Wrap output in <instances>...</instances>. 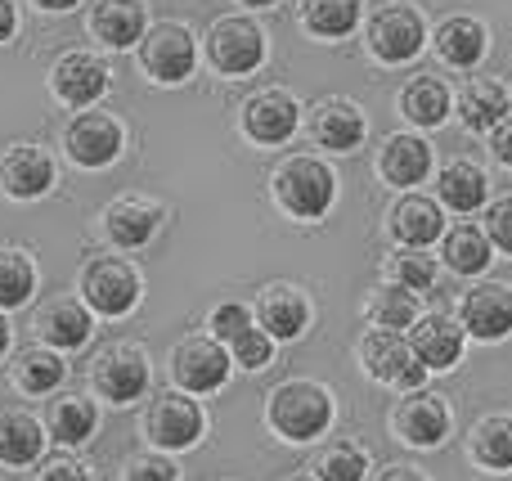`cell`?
<instances>
[{"mask_svg": "<svg viewBox=\"0 0 512 481\" xmlns=\"http://www.w3.org/2000/svg\"><path fill=\"white\" fill-rule=\"evenodd\" d=\"M265 419L279 432L283 441H306L324 437L328 423H333V392L324 383H310V378H292V383L274 387L270 405H265Z\"/></svg>", "mask_w": 512, "mask_h": 481, "instance_id": "1", "label": "cell"}, {"mask_svg": "<svg viewBox=\"0 0 512 481\" xmlns=\"http://www.w3.org/2000/svg\"><path fill=\"white\" fill-rule=\"evenodd\" d=\"M270 185H274V203L288 216H297V221H319L333 207V194H337V180L328 171V162L310 158V153L288 158L274 171Z\"/></svg>", "mask_w": 512, "mask_h": 481, "instance_id": "2", "label": "cell"}, {"mask_svg": "<svg viewBox=\"0 0 512 481\" xmlns=\"http://www.w3.org/2000/svg\"><path fill=\"white\" fill-rule=\"evenodd\" d=\"M140 270L126 257H95L81 266V302L90 306V315L104 320H122L140 306Z\"/></svg>", "mask_w": 512, "mask_h": 481, "instance_id": "3", "label": "cell"}, {"mask_svg": "<svg viewBox=\"0 0 512 481\" xmlns=\"http://www.w3.org/2000/svg\"><path fill=\"white\" fill-rule=\"evenodd\" d=\"M203 428H207V414L189 392H162V396H153V405L144 410V437H149L153 450H162V455L194 450L198 441H203Z\"/></svg>", "mask_w": 512, "mask_h": 481, "instance_id": "4", "label": "cell"}, {"mask_svg": "<svg viewBox=\"0 0 512 481\" xmlns=\"http://www.w3.org/2000/svg\"><path fill=\"white\" fill-rule=\"evenodd\" d=\"M360 365L373 383L400 387V392H418L427 378L423 360L414 356L405 333H387V329H369L360 338Z\"/></svg>", "mask_w": 512, "mask_h": 481, "instance_id": "5", "label": "cell"}, {"mask_svg": "<svg viewBox=\"0 0 512 481\" xmlns=\"http://www.w3.org/2000/svg\"><path fill=\"white\" fill-rule=\"evenodd\" d=\"M230 351L212 338V333H194V338H180L171 347V378H176L180 392L189 396H207V392H221L230 383Z\"/></svg>", "mask_w": 512, "mask_h": 481, "instance_id": "6", "label": "cell"}, {"mask_svg": "<svg viewBox=\"0 0 512 481\" xmlns=\"http://www.w3.org/2000/svg\"><path fill=\"white\" fill-rule=\"evenodd\" d=\"M90 383L104 401L113 405H135L149 392V356H144L135 342H113L95 356L90 365Z\"/></svg>", "mask_w": 512, "mask_h": 481, "instance_id": "7", "label": "cell"}, {"mask_svg": "<svg viewBox=\"0 0 512 481\" xmlns=\"http://www.w3.org/2000/svg\"><path fill=\"white\" fill-rule=\"evenodd\" d=\"M207 54H212L216 72H225V77H248L265 59V36L252 18L225 14V18H216L212 32H207Z\"/></svg>", "mask_w": 512, "mask_h": 481, "instance_id": "8", "label": "cell"}, {"mask_svg": "<svg viewBox=\"0 0 512 481\" xmlns=\"http://www.w3.org/2000/svg\"><path fill=\"white\" fill-rule=\"evenodd\" d=\"M140 63H144V72H149L153 81H167V86L185 81L189 72H194V63H198L194 32H189L185 23L149 27V32H144V41H140Z\"/></svg>", "mask_w": 512, "mask_h": 481, "instance_id": "9", "label": "cell"}, {"mask_svg": "<svg viewBox=\"0 0 512 481\" xmlns=\"http://www.w3.org/2000/svg\"><path fill=\"white\" fill-rule=\"evenodd\" d=\"M63 144H68V158L77 162V167H108V162H117V153H122L126 135H122V122L108 113H77L68 122V135H63Z\"/></svg>", "mask_w": 512, "mask_h": 481, "instance_id": "10", "label": "cell"}, {"mask_svg": "<svg viewBox=\"0 0 512 481\" xmlns=\"http://www.w3.org/2000/svg\"><path fill=\"white\" fill-rule=\"evenodd\" d=\"M391 428H396V437L405 446L432 450L450 437V410H445V401L436 392H409L391 414Z\"/></svg>", "mask_w": 512, "mask_h": 481, "instance_id": "11", "label": "cell"}, {"mask_svg": "<svg viewBox=\"0 0 512 481\" xmlns=\"http://www.w3.org/2000/svg\"><path fill=\"white\" fill-rule=\"evenodd\" d=\"M369 50L382 63H405L423 50V18L409 5H382L369 18Z\"/></svg>", "mask_w": 512, "mask_h": 481, "instance_id": "12", "label": "cell"}, {"mask_svg": "<svg viewBox=\"0 0 512 481\" xmlns=\"http://www.w3.org/2000/svg\"><path fill=\"white\" fill-rule=\"evenodd\" d=\"M50 189H54V158L41 144H14L0 158V194L5 198L32 203V198L50 194Z\"/></svg>", "mask_w": 512, "mask_h": 481, "instance_id": "13", "label": "cell"}, {"mask_svg": "<svg viewBox=\"0 0 512 481\" xmlns=\"http://www.w3.org/2000/svg\"><path fill=\"white\" fill-rule=\"evenodd\" d=\"M36 338L50 351H81L95 333V320H90V306L81 297H54L50 306L36 311Z\"/></svg>", "mask_w": 512, "mask_h": 481, "instance_id": "14", "label": "cell"}, {"mask_svg": "<svg viewBox=\"0 0 512 481\" xmlns=\"http://www.w3.org/2000/svg\"><path fill=\"white\" fill-rule=\"evenodd\" d=\"M463 333L481 342H499L512 333V288L508 284H477L472 293H463L459 306Z\"/></svg>", "mask_w": 512, "mask_h": 481, "instance_id": "15", "label": "cell"}, {"mask_svg": "<svg viewBox=\"0 0 512 481\" xmlns=\"http://www.w3.org/2000/svg\"><path fill=\"white\" fill-rule=\"evenodd\" d=\"M50 81H54V95L68 108H90L108 90V63L90 50H72L54 63Z\"/></svg>", "mask_w": 512, "mask_h": 481, "instance_id": "16", "label": "cell"}, {"mask_svg": "<svg viewBox=\"0 0 512 481\" xmlns=\"http://www.w3.org/2000/svg\"><path fill=\"white\" fill-rule=\"evenodd\" d=\"M158 225H162V207L153 203V198L126 194V198H113V203L104 207V234H108V243L122 252L144 248V243L158 234Z\"/></svg>", "mask_w": 512, "mask_h": 481, "instance_id": "17", "label": "cell"}, {"mask_svg": "<svg viewBox=\"0 0 512 481\" xmlns=\"http://www.w3.org/2000/svg\"><path fill=\"white\" fill-rule=\"evenodd\" d=\"M297 122H301V108L288 90H261V95H252L248 104H243V131H248L256 144L292 140Z\"/></svg>", "mask_w": 512, "mask_h": 481, "instance_id": "18", "label": "cell"}, {"mask_svg": "<svg viewBox=\"0 0 512 481\" xmlns=\"http://www.w3.org/2000/svg\"><path fill=\"white\" fill-rule=\"evenodd\" d=\"M310 324V302L301 288L292 284H270L256 297V329H265L274 342H292L301 338Z\"/></svg>", "mask_w": 512, "mask_h": 481, "instance_id": "19", "label": "cell"}, {"mask_svg": "<svg viewBox=\"0 0 512 481\" xmlns=\"http://www.w3.org/2000/svg\"><path fill=\"white\" fill-rule=\"evenodd\" d=\"M463 338L468 333L450 315H418L414 329H409V347L423 360V369H454L463 356Z\"/></svg>", "mask_w": 512, "mask_h": 481, "instance_id": "20", "label": "cell"}, {"mask_svg": "<svg viewBox=\"0 0 512 481\" xmlns=\"http://www.w3.org/2000/svg\"><path fill=\"white\" fill-rule=\"evenodd\" d=\"M144 32H149V14H144L140 0H99L90 9V36L113 45V50L140 45Z\"/></svg>", "mask_w": 512, "mask_h": 481, "instance_id": "21", "label": "cell"}, {"mask_svg": "<svg viewBox=\"0 0 512 481\" xmlns=\"http://www.w3.org/2000/svg\"><path fill=\"white\" fill-rule=\"evenodd\" d=\"M310 140H315L319 149L351 153L355 144L364 140V113L351 99H324V104L310 113Z\"/></svg>", "mask_w": 512, "mask_h": 481, "instance_id": "22", "label": "cell"}, {"mask_svg": "<svg viewBox=\"0 0 512 481\" xmlns=\"http://www.w3.org/2000/svg\"><path fill=\"white\" fill-rule=\"evenodd\" d=\"M95 428H99V405L81 392L54 396L50 410H45V432L59 446H81V441L95 437Z\"/></svg>", "mask_w": 512, "mask_h": 481, "instance_id": "23", "label": "cell"}, {"mask_svg": "<svg viewBox=\"0 0 512 481\" xmlns=\"http://www.w3.org/2000/svg\"><path fill=\"white\" fill-rule=\"evenodd\" d=\"M45 450V423L27 410H0V464L27 468Z\"/></svg>", "mask_w": 512, "mask_h": 481, "instance_id": "24", "label": "cell"}, {"mask_svg": "<svg viewBox=\"0 0 512 481\" xmlns=\"http://www.w3.org/2000/svg\"><path fill=\"white\" fill-rule=\"evenodd\" d=\"M378 171L387 185H400V189L423 185L427 171H432V149L418 135H391L378 153Z\"/></svg>", "mask_w": 512, "mask_h": 481, "instance_id": "25", "label": "cell"}, {"mask_svg": "<svg viewBox=\"0 0 512 481\" xmlns=\"http://www.w3.org/2000/svg\"><path fill=\"white\" fill-rule=\"evenodd\" d=\"M445 230V216H441V203L423 194H409L391 207V234L400 239V248H427L432 239H441Z\"/></svg>", "mask_w": 512, "mask_h": 481, "instance_id": "26", "label": "cell"}, {"mask_svg": "<svg viewBox=\"0 0 512 481\" xmlns=\"http://www.w3.org/2000/svg\"><path fill=\"white\" fill-rule=\"evenodd\" d=\"M63 378H68V365L59 360V351L50 347H27L14 356V383L18 392L27 396H50L63 387Z\"/></svg>", "mask_w": 512, "mask_h": 481, "instance_id": "27", "label": "cell"}, {"mask_svg": "<svg viewBox=\"0 0 512 481\" xmlns=\"http://www.w3.org/2000/svg\"><path fill=\"white\" fill-rule=\"evenodd\" d=\"M508 90L499 86V81H486V77H477V81H468L463 86V95H459V117L472 126V131H495L499 122L508 117Z\"/></svg>", "mask_w": 512, "mask_h": 481, "instance_id": "28", "label": "cell"}, {"mask_svg": "<svg viewBox=\"0 0 512 481\" xmlns=\"http://www.w3.org/2000/svg\"><path fill=\"white\" fill-rule=\"evenodd\" d=\"M364 320H369L373 329L405 333V329H414V320H418V297L400 284H387V288H378V293H369Z\"/></svg>", "mask_w": 512, "mask_h": 481, "instance_id": "29", "label": "cell"}, {"mask_svg": "<svg viewBox=\"0 0 512 481\" xmlns=\"http://www.w3.org/2000/svg\"><path fill=\"white\" fill-rule=\"evenodd\" d=\"M436 50L454 68H472L486 54V27L477 18H445L441 32H436Z\"/></svg>", "mask_w": 512, "mask_h": 481, "instance_id": "30", "label": "cell"}, {"mask_svg": "<svg viewBox=\"0 0 512 481\" xmlns=\"http://www.w3.org/2000/svg\"><path fill=\"white\" fill-rule=\"evenodd\" d=\"M472 459L490 473H508L512 468V414H486L472 428Z\"/></svg>", "mask_w": 512, "mask_h": 481, "instance_id": "31", "label": "cell"}, {"mask_svg": "<svg viewBox=\"0 0 512 481\" xmlns=\"http://www.w3.org/2000/svg\"><path fill=\"white\" fill-rule=\"evenodd\" d=\"M436 194H441V203L450 212H477V207H486L490 189H486V176L472 162H450L441 171V180H436Z\"/></svg>", "mask_w": 512, "mask_h": 481, "instance_id": "32", "label": "cell"}, {"mask_svg": "<svg viewBox=\"0 0 512 481\" xmlns=\"http://www.w3.org/2000/svg\"><path fill=\"white\" fill-rule=\"evenodd\" d=\"M36 293V261L18 248H0V311H18Z\"/></svg>", "mask_w": 512, "mask_h": 481, "instance_id": "33", "label": "cell"}, {"mask_svg": "<svg viewBox=\"0 0 512 481\" xmlns=\"http://www.w3.org/2000/svg\"><path fill=\"white\" fill-rule=\"evenodd\" d=\"M445 266L454 270V275H481V270L490 266V239L486 230H477V225H459V230L445 234Z\"/></svg>", "mask_w": 512, "mask_h": 481, "instance_id": "34", "label": "cell"}, {"mask_svg": "<svg viewBox=\"0 0 512 481\" xmlns=\"http://www.w3.org/2000/svg\"><path fill=\"white\" fill-rule=\"evenodd\" d=\"M400 108H405V117L418 126H441L445 113H450V90L436 77H414L405 86V95H400Z\"/></svg>", "mask_w": 512, "mask_h": 481, "instance_id": "35", "label": "cell"}, {"mask_svg": "<svg viewBox=\"0 0 512 481\" xmlns=\"http://www.w3.org/2000/svg\"><path fill=\"white\" fill-rule=\"evenodd\" d=\"M301 23L315 36H346L360 23V0H301Z\"/></svg>", "mask_w": 512, "mask_h": 481, "instance_id": "36", "label": "cell"}, {"mask_svg": "<svg viewBox=\"0 0 512 481\" xmlns=\"http://www.w3.org/2000/svg\"><path fill=\"white\" fill-rule=\"evenodd\" d=\"M364 473H369V455L360 446H351V441L324 446L315 455V464H310V477L315 481H364Z\"/></svg>", "mask_w": 512, "mask_h": 481, "instance_id": "37", "label": "cell"}, {"mask_svg": "<svg viewBox=\"0 0 512 481\" xmlns=\"http://www.w3.org/2000/svg\"><path fill=\"white\" fill-rule=\"evenodd\" d=\"M387 279L409 288V293H423V288L436 284V261L423 248H396L387 257Z\"/></svg>", "mask_w": 512, "mask_h": 481, "instance_id": "38", "label": "cell"}, {"mask_svg": "<svg viewBox=\"0 0 512 481\" xmlns=\"http://www.w3.org/2000/svg\"><path fill=\"white\" fill-rule=\"evenodd\" d=\"M225 351H230L234 365H243V369H265V365H270V356H274V338H270L265 329H256V324H252V329H243Z\"/></svg>", "mask_w": 512, "mask_h": 481, "instance_id": "39", "label": "cell"}, {"mask_svg": "<svg viewBox=\"0 0 512 481\" xmlns=\"http://www.w3.org/2000/svg\"><path fill=\"white\" fill-rule=\"evenodd\" d=\"M122 481H180V468L171 464L162 450H144V455H131V459H126Z\"/></svg>", "mask_w": 512, "mask_h": 481, "instance_id": "40", "label": "cell"}, {"mask_svg": "<svg viewBox=\"0 0 512 481\" xmlns=\"http://www.w3.org/2000/svg\"><path fill=\"white\" fill-rule=\"evenodd\" d=\"M252 324H256V320H252V311H248L243 302H221V306L212 311V320H207V329H212V338L221 342V347H230V342L239 338L243 329H252Z\"/></svg>", "mask_w": 512, "mask_h": 481, "instance_id": "41", "label": "cell"}, {"mask_svg": "<svg viewBox=\"0 0 512 481\" xmlns=\"http://www.w3.org/2000/svg\"><path fill=\"white\" fill-rule=\"evenodd\" d=\"M486 239L490 248L508 252L512 257V198H499V203H490L486 212Z\"/></svg>", "mask_w": 512, "mask_h": 481, "instance_id": "42", "label": "cell"}, {"mask_svg": "<svg viewBox=\"0 0 512 481\" xmlns=\"http://www.w3.org/2000/svg\"><path fill=\"white\" fill-rule=\"evenodd\" d=\"M36 481H90V473L77 464V459L59 455V459H45L41 473H36Z\"/></svg>", "mask_w": 512, "mask_h": 481, "instance_id": "43", "label": "cell"}, {"mask_svg": "<svg viewBox=\"0 0 512 481\" xmlns=\"http://www.w3.org/2000/svg\"><path fill=\"white\" fill-rule=\"evenodd\" d=\"M490 149H495V158L504 162V167H512V113L490 131Z\"/></svg>", "mask_w": 512, "mask_h": 481, "instance_id": "44", "label": "cell"}, {"mask_svg": "<svg viewBox=\"0 0 512 481\" xmlns=\"http://www.w3.org/2000/svg\"><path fill=\"white\" fill-rule=\"evenodd\" d=\"M14 32H18V9H14V0H0V45Z\"/></svg>", "mask_w": 512, "mask_h": 481, "instance_id": "45", "label": "cell"}, {"mask_svg": "<svg viewBox=\"0 0 512 481\" xmlns=\"http://www.w3.org/2000/svg\"><path fill=\"white\" fill-rule=\"evenodd\" d=\"M378 481H427L418 468H409V464H391L387 473H378Z\"/></svg>", "mask_w": 512, "mask_h": 481, "instance_id": "46", "label": "cell"}, {"mask_svg": "<svg viewBox=\"0 0 512 481\" xmlns=\"http://www.w3.org/2000/svg\"><path fill=\"white\" fill-rule=\"evenodd\" d=\"M9 342H14V333H9V320H5V311H0V360H5Z\"/></svg>", "mask_w": 512, "mask_h": 481, "instance_id": "47", "label": "cell"}, {"mask_svg": "<svg viewBox=\"0 0 512 481\" xmlns=\"http://www.w3.org/2000/svg\"><path fill=\"white\" fill-rule=\"evenodd\" d=\"M41 9H54V14H63V9H77L81 0H36Z\"/></svg>", "mask_w": 512, "mask_h": 481, "instance_id": "48", "label": "cell"}, {"mask_svg": "<svg viewBox=\"0 0 512 481\" xmlns=\"http://www.w3.org/2000/svg\"><path fill=\"white\" fill-rule=\"evenodd\" d=\"M243 5H252V9H265V5H274V0H243Z\"/></svg>", "mask_w": 512, "mask_h": 481, "instance_id": "49", "label": "cell"}, {"mask_svg": "<svg viewBox=\"0 0 512 481\" xmlns=\"http://www.w3.org/2000/svg\"><path fill=\"white\" fill-rule=\"evenodd\" d=\"M292 481H315V477H310V473H306V477H292Z\"/></svg>", "mask_w": 512, "mask_h": 481, "instance_id": "50", "label": "cell"}]
</instances>
